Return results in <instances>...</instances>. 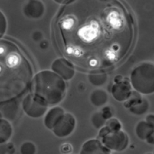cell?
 Here are the masks:
<instances>
[{
	"label": "cell",
	"mask_w": 154,
	"mask_h": 154,
	"mask_svg": "<svg viewBox=\"0 0 154 154\" xmlns=\"http://www.w3.org/2000/svg\"><path fill=\"white\" fill-rule=\"evenodd\" d=\"M106 10L99 12L96 15L85 16L80 19L78 15L69 13L63 15L59 22V26L64 39L66 54L75 57L87 54V58L93 56V47H97L99 67L110 66L113 61L106 53H110L116 61L121 58L123 53L129 48V41L123 40V35L129 33L126 19L122 10L110 8Z\"/></svg>",
	"instance_id": "1"
},
{
	"label": "cell",
	"mask_w": 154,
	"mask_h": 154,
	"mask_svg": "<svg viewBox=\"0 0 154 154\" xmlns=\"http://www.w3.org/2000/svg\"><path fill=\"white\" fill-rule=\"evenodd\" d=\"M32 90L33 94L43 99L49 106H54L64 98L66 84L65 80L57 74L46 70L35 75Z\"/></svg>",
	"instance_id": "2"
},
{
	"label": "cell",
	"mask_w": 154,
	"mask_h": 154,
	"mask_svg": "<svg viewBox=\"0 0 154 154\" xmlns=\"http://www.w3.org/2000/svg\"><path fill=\"white\" fill-rule=\"evenodd\" d=\"M130 83L136 91L142 94L154 93V64L143 62L131 72Z\"/></svg>",
	"instance_id": "3"
},
{
	"label": "cell",
	"mask_w": 154,
	"mask_h": 154,
	"mask_svg": "<svg viewBox=\"0 0 154 154\" xmlns=\"http://www.w3.org/2000/svg\"><path fill=\"white\" fill-rule=\"evenodd\" d=\"M22 109L29 117L39 118L47 111L49 105L46 101L35 94H29L22 100Z\"/></svg>",
	"instance_id": "4"
},
{
	"label": "cell",
	"mask_w": 154,
	"mask_h": 154,
	"mask_svg": "<svg viewBox=\"0 0 154 154\" xmlns=\"http://www.w3.org/2000/svg\"><path fill=\"white\" fill-rule=\"evenodd\" d=\"M98 140L110 150L116 152L123 151L129 145V137L122 131L107 133Z\"/></svg>",
	"instance_id": "5"
},
{
	"label": "cell",
	"mask_w": 154,
	"mask_h": 154,
	"mask_svg": "<svg viewBox=\"0 0 154 154\" xmlns=\"http://www.w3.org/2000/svg\"><path fill=\"white\" fill-rule=\"evenodd\" d=\"M76 127V119L71 113H66L53 127V134L59 138L70 136Z\"/></svg>",
	"instance_id": "6"
},
{
	"label": "cell",
	"mask_w": 154,
	"mask_h": 154,
	"mask_svg": "<svg viewBox=\"0 0 154 154\" xmlns=\"http://www.w3.org/2000/svg\"><path fill=\"white\" fill-rule=\"evenodd\" d=\"M132 85L127 78H123L122 82L115 83L111 88L113 97L119 102H125L132 94Z\"/></svg>",
	"instance_id": "7"
},
{
	"label": "cell",
	"mask_w": 154,
	"mask_h": 154,
	"mask_svg": "<svg viewBox=\"0 0 154 154\" xmlns=\"http://www.w3.org/2000/svg\"><path fill=\"white\" fill-rule=\"evenodd\" d=\"M52 70L65 81H70L75 75L74 67L64 58L55 60L52 64Z\"/></svg>",
	"instance_id": "8"
},
{
	"label": "cell",
	"mask_w": 154,
	"mask_h": 154,
	"mask_svg": "<svg viewBox=\"0 0 154 154\" xmlns=\"http://www.w3.org/2000/svg\"><path fill=\"white\" fill-rule=\"evenodd\" d=\"M80 154H110V150L98 139H92L83 143Z\"/></svg>",
	"instance_id": "9"
},
{
	"label": "cell",
	"mask_w": 154,
	"mask_h": 154,
	"mask_svg": "<svg viewBox=\"0 0 154 154\" xmlns=\"http://www.w3.org/2000/svg\"><path fill=\"white\" fill-rule=\"evenodd\" d=\"M45 12V6L40 1L32 0L25 4L23 8V13L30 19H39Z\"/></svg>",
	"instance_id": "10"
},
{
	"label": "cell",
	"mask_w": 154,
	"mask_h": 154,
	"mask_svg": "<svg viewBox=\"0 0 154 154\" xmlns=\"http://www.w3.org/2000/svg\"><path fill=\"white\" fill-rule=\"evenodd\" d=\"M64 110L59 107H55L51 108L46 113L44 118V124L48 129L53 130L60 119L65 114Z\"/></svg>",
	"instance_id": "11"
},
{
	"label": "cell",
	"mask_w": 154,
	"mask_h": 154,
	"mask_svg": "<svg viewBox=\"0 0 154 154\" xmlns=\"http://www.w3.org/2000/svg\"><path fill=\"white\" fill-rule=\"evenodd\" d=\"M18 113V105L15 101H7L1 103V117H5V120H13Z\"/></svg>",
	"instance_id": "12"
},
{
	"label": "cell",
	"mask_w": 154,
	"mask_h": 154,
	"mask_svg": "<svg viewBox=\"0 0 154 154\" xmlns=\"http://www.w3.org/2000/svg\"><path fill=\"white\" fill-rule=\"evenodd\" d=\"M154 133V127L146 120H141L136 127V134L142 140H146Z\"/></svg>",
	"instance_id": "13"
},
{
	"label": "cell",
	"mask_w": 154,
	"mask_h": 154,
	"mask_svg": "<svg viewBox=\"0 0 154 154\" xmlns=\"http://www.w3.org/2000/svg\"><path fill=\"white\" fill-rule=\"evenodd\" d=\"M12 134V127L7 120H0V144L5 143L10 139Z\"/></svg>",
	"instance_id": "14"
},
{
	"label": "cell",
	"mask_w": 154,
	"mask_h": 154,
	"mask_svg": "<svg viewBox=\"0 0 154 154\" xmlns=\"http://www.w3.org/2000/svg\"><path fill=\"white\" fill-rule=\"evenodd\" d=\"M108 100L107 93L103 90L97 89L93 91L90 94V101L96 107H102L106 103Z\"/></svg>",
	"instance_id": "15"
},
{
	"label": "cell",
	"mask_w": 154,
	"mask_h": 154,
	"mask_svg": "<svg viewBox=\"0 0 154 154\" xmlns=\"http://www.w3.org/2000/svg\"><path fill=\"white\" fill-rule=\"evenodd\" d=\"M121 128H122V125L116 118H113L112 117V118L109 119V120H107L106 123V125L101 130H100L98 139L103 135H105L107 133L121 131Z\"/></svg>",
	"instance_id": "16"
},
{
	"label": "cell",
	"mask_w": 154,
	"mask_h": 154,
	"mask_svg": "<svg viewBox=\"0 0 154 154\" xmlns=\"http://www.w3.org/2000/svg\"><path fill=\"white\" fill-rule=\"evenodd\" d=\"M88 79L92 85L99 87L106 83L107 80H108V76L104 72L95 71V72L90 73L88 75Z\"/></svg>",
	"instance_id": "17"
},
{
	"label": "cell",
	"mask_w": 154,
	"mask_h": 154,
	"mask_svg": "<svg viewBox=\"0 0 154 154\" xmlns=\"http://www.w3.org/2000/svg\"><path fill=\"white\" fill-rule=\"evenodd\" d=\"M149 107V103L148 100L145 98H143L142 101L137 105L129 108V111L136 115H143L148 111Z\"/></svg>",
	"instance_id": "18"
},
{
	"label": "cell",
	"mask_w": 154,
	"mask_h": 154,
	"mask_svg": "<svg viewBox=\"0 0 154 154\" xmlns=\"http://www.w3.org/2000/svg\"><path fill=\"white\" fill-rule=\"evenodd\" d=\"M107 120L104 118L102 112H97L93 113L91 117V122L96 129L101 130L106 125Z\"/></svg>",
	"instance_id": "19"
},
{
	"label": "cell",
	"mask_w": 154,
	"mask_h": 154,
	"mask_svg": "<svg viewBox=\"0 0 154 154\" xmlns=\"http://www.w3.org/2000/svg\"><path fill=\"white\" fill-rule=\"evenodd\" d=\"M143 98L141 97L140 94L137 91H133L132 94H131L130 97H129L126 101L124 102L123 105L124 107H126V108H130V107H133L135 105H137L142 101Z\"/></svg>",
	"instance_id": "20"
},
{
	"label": "cell",
	"mask_w": 154,
	"mask_h": 154,
	"mask_svg": "<svg viewBox=\"0 0 154 154\" xmlns=\"http://www.w3.org/2000/svg\"><path fill=\"white\" fill-rule=\"evenodd\" d=\"M36 146L32 142H25L20 147L21 154H36Z\"/></svg>",
	"instance_id": "21"
},
{
	"label": "cell",
	"mask_w": 154,
	"mask_h": 154,
	"mask_svg": "<svg viewBox=\"0 0 154 154\" xmlns=\"http://www.w3.org/2000/svg\"><path fill=\"white\" fill-rule=\"evenodd\" d=\"M15 152L13 144L8 143L6 144H2L0 148V154H13Z\"/></svg>",
	"instance_id": "22"
},
{
	"label": "cell",
	"mask_w": 154,
	"mask_h": 154,
	"mask_svg": "<svg viewBox=\"0 0 154 154\" xmlns=\"http://www.w3.org/2000/svg\"><path fill=\"white\" fill-rule=\"evenodd\" d=\"M6 19H5V15H3L2 12H0V37L1 38L5 34V31H6Z\"/></svg>",
	"instance_id": "23"
},
{
	"label": "cell",
	"mask_w": 154,
	"mask_h": 154,
	"mask_svg": "<svg viewBox=\"0 0 154 154\" xmlns=\"http://www.w3.org/2000/svg\"><path fill=\"white\" fill-rule=\"evenodd\" d=\"M60 150L63 153L69 154L73 151V147L70 143H63L60 147Z\"/></svg>",
	"instance_id": "24"
},
{
	"label": "cell",
	"mask_w": 154,
	"mask_h": 154,
	"mask_svg": "<svg viewBox=\"0 0 154 154\" xmlns=\"http://www.w3.org/2000/svg\"><path fill=\"white\" fill-rule=\"evenodd\" d=\"M102 113H103V116L104 117V118L106 120L110 118H112V112H111V110H110V108L109 107H104L103 109V110H102Z\"/></svg>",
	"instance_id": "25"
},
{
	"label": "cell",
	"mask_w": 154,
	"mask_h": 154,
	"mask_svg": "<svg viewBox=\"0 0 154 154\" xmlns=\"http://www.w3.org/2000/svg\"><path fill=\"white\" fill-rule=\"evenodd\" d=\"M146 121L150 125H152V127H154V114L153 113H151V114H149L146 117Z\"/></svg>",
	"instance_id": "26"
},
{
	"label": "cell",
	"mask_w": 154,
	"mask_h": 154,
	"mask_svg": "<svg viewBox=\"0 0 154 154\" xmlns=\"http://www.w3.org/2000/svg\"><path fill=\"white\" fill-rule=\"evenodd\" d=\"M42 38V34L40 32H35L32 35V38L35 41H39Z\"/></svg>",
	"instance_id": "27"
},
{
	"label": "cell",
	"mask_w": 154,
	"mask_h": 154,
	"mask_svg": "<svg viewBox=\"0 0 154 154\" xmlns=\"http://www.w3.org/2000/svg\"><path fill=\"white\" fill-rule=\"evenodd\" d=\"M48 42L46 41V40H42L40 42V47L41 48H42V49H46V48H47L48 47Z\"/></svg>",
	"instance_id": "28"
},
{
	"label": "cell",
	"mask_w": 154,
	"mask_h": 154,
	"mask_svg": "<svg viewBox=\"0 0 154 154\" xmlns=\"http://www.w3.org/2000/svg\"><path fill=\"white\" fill-rule=\"evenodd\" d=\"M146 142L149 144H151V145H154V133L146 140Z\"/></svg>",
	"instance_id": "29"
},
{
	"label": "cell",
	"mask_w": 154,
	"mask_h": 154,
	"mask_svg": "<svg viewBox=\"0 0 154 154\" xmlns=\"http://www.w3.org/2000/svg\"><path fill=\"white\" fill-rule=\"evenodd\" d=\"M123 80V77L121 76V75H117V76H116L115 78H114V82H115V83H119V82H122Z\"/></svg>",
	"instance_id": "30"
},
{
	"label": "cell",
	"mask_w": 154,
	"mask_h": 154,
	"mask_svg": "<svg viewBox=\"0 0 154 154\" xmlns=\"http://www.w3.org/2000/svg\"><path fill=\"white\" fill-rule=\"evenodd\" d=\"M153 154H154V152H153Z\"/></svg>",
	"instance_id": "31"
}]
</instances>
